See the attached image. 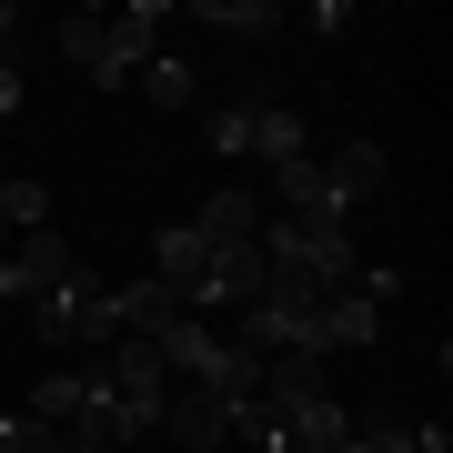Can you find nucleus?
<instances>
[{"instance_id": "1", "label": "nucleus", "mask_w": 453, "mask_h": 453, "mask_svg": "<svg viewBox=\"0 0 453 453\" xmlns=\"http://www.w3.org/2000/svg\"><path fill=\"white\" fill-rule=\"evenodd\" d=\"M151 41H162V0H131L121 20H101V11L61 20V61L81 71L91 91H131V71L151 61Z\"/></svg>"}, {"instance_id": "2", "label": "nucleus", "mask_w": 453, "mask_h": 453, "mask_svg": "<svg viewBox=\"0 0 453 453\" xmlns=\"http://www.w3.org/2000/svg\"><path fill=\"white\" fill-rule=\"evenodd\" d=\"M31 342H41V353H81V342H121V312H111V292H101L91 273H71L61 292H41V303H31Z\"/></svg>"}, {"instance_id": "3", "label": "nucleus", "mask_w": 453, "mask_h": 453, "mask_svg": "<svg viewBox=\"0 0 453 453\" xmlns=\"http://www.w3.org/2000/svg\"><path fill=\"white\" fill-rule=\"evenodd\" d=\"M81 273V252L61 242V232H11V252H0V303H41V292H61Z\"/></svg>"}, {"instance_id": "4", "label": "nucleus", "mask_w": 453, "mask_h": 453, "mask_svg": "<svg viewBox=\"0 0 453 453\" xmlns=\"http://www.w3.org/2000/svg\"><path fill=\"white\" fill-rule=\"evenodd\" d=\"M91 372H101V383L121 393L131 413H142V434H151V423H162V393H172V363L151 353V342H111V353H101Z\"/></svg>"}, {"instance_id": "5", "label": "nucleus", "mask_w": 453, "mask_h": 453, "mask_svg": "<svg viewBox=\"0 0 453 453\" xmlns=\"http://www.w3.org/2000/svg\"><path fill=\"white\" fill-rule=\"evenodd\" d=\"M151 282H172L181 292V312H202V282H211V242L192 222H162L151 232Z\"/></svg>"}, {"instance_id": "6", "label": "nucleus", "mask_w": 453, "mask_h": 453, "mask_svg": "<svg viewBox=\"0 0 453 453\" xmlns=\"http://www.w3.org/2000/svg\"><path fill=\"white\" fill-rule=\"evenodd\" d=\"M151 434H172V453H222V443H232V413L211 403V393L172 383V393H162V423H151Z\"/></svg>"}, {"instance_id": "7", "label": "nucleus", "mask_w": 453, "mask_h": 453, "mask_svg": "<svg viewBox=\"0 0 453 453\" xmlns=\"http://www.w3.org/2000/svg\"><path fill=\"white\" fill-rule=\"evenodd\" d=\"M323 393H333V363L323 353H262V403L303 413V403H323Z\"/></svg>"}, {"instance_id": "8", "label": "nucleus", "mask_w": 453, "mask_h": 453, "mask_svg": "<svg viewBox=\"0 0 453 453\" xmlns=\"http://www.w3.org/2000/svg\"><path fill=\"white\" fill-rule=\"evenodd\" d=\"M312 162H323V181H333V202L342 211H353V202H372V192H383V142H333V151H312Z\"/></svg>"}, {"instance_id": "9", "label": "nucleus", "mask_w": 453, "mask_h": 453, "mask_svg": "<svg viewBox=\"0 0 453 453\" xmlns=\"http://www.w3.org/2000/svg\"><path fill=\"white\" fill-rule=\"evenodd\" d=\"M273 192L292 202V222H353V211L333 202V181H323V162H312V151H292V162H273Z\"/></svg>"}, {"instance_id": "10", "label": "nucleus", "mask_w": 453, "mask_h": 453, "mask_svg": "<svg viewBox=\"0 0 453 453\" xmlns=\"http://www.w3.org/2000/svg\"><path fill=\"white\" fill-rule=\"evenodd\" d=\"M192 393H211V403H252V393H262V353H242V342H211V353H202V372H192Z\"/></svg>"}, {"instance_id": "11", "label": "nucleus", "mask_w": 453, "mask_h": 453, "mask_svg": "<svg viewBox=\"0 0 453 453\" xmlns=\"http://www.w3.org/2000/svg\"><path fill=\"white\" fill-rule=\"evenodd\" d=\"M111 312H121V342H162V333L181 323V292L142 273V282H131V292H111Z\"/></svg>"}, {"instance_id": "12", "label": "nucleus", "mask_w": 453, "mask_h": 453, "mask_svg": "<svg viewBox=\"0 0 453 453\" xmlns=\"http://www.w3.org/2000/svg\"><path fill=\"white\" fill-rule=\"evenodd\" d=\"M192 232H202L211 252H222V242H262V202H252V192H211V202L192 211Z\"/></svg>"}, {"instance_id": "13", "label": "nucleus", "mask_w": 453, "mask_h": 453, "mask_svg": "<svg viewBox=\"0 0 453 453\" xmlns=\"http://www.w3.org/2000/svg\"><path fill=\"white\" fill-rule=\"evenodd\" d=\"M81 383H91V363H61V372H41V383H31V423L71 434V413H81Z\"/></svg>"}, {"instance_id": "14", "label": "nucleus", "mask_w": 453, "mask_h": 453, "mask_svg": "<svg viewBox=\"0 0 453 453\" xmlns=\"http://www.w3.org/2000/svg\"><path fill=\"white\" fill-rule=\"evenodd\" d=\"M353 443V413H342V393H323V403L292 413V453H342Z\"/></svg>"}, {"instance_id": "15", "label": "nucleus", "mask_w": 453, "mask_h": 453, "mask_svg": "<svg viewBox=\"0 0 453 453\" xmlns=\"http://www.w3.org/2000/svg\"><path fill=\"white\" fill-rule=\"evenodd\" d=\"M192 20H202V31H232V41L282 31V11H273V0H192Z\"/></svg>"}, {"instance_id": "16", "label": "nucleus", "mask_w": 453, "mask_h": 453, "mask_svg": "<svg viewBox=\"0 0 453 453\" xmlns=\"http://www.w3.org/2000/svg\"><path fill=\"white\" fill-rule=\"evenodd\" d=\"M252 151H262V162H292V151H312L303 111H282V101H252Z\"/></svg>"}, {"instance_id": "17", "label": "nucleus", "mask_w": 453, "mask_h": 453, "mask_svg": "<svg viewBox=\"0 0 453 453\" xmlns=\"http://www.w3.org/2000/svg\"><path fill=\"white\" fill-rule=\"evenodd\" d=\"M232 443H252V453H292V413L252 393V403H232Z\"/></svg>"}, {"instance_id": "18", "label": "nucleus", "mask_w": 453, "mask_h": 453, "mask_svg": "<svg viewBox=\"0 0 453 453\" xmlns=\"http://www.w3.org/2000/svg\"><path fill=\"white\" fill-rule=\"evenodd\" d=\"M342 453H453V443L434 434V423H372V434H353Z\"/></svg>"}, {"instance_id": "19", "label": "nucleus", "mask_w": 453, "mask_h": 453, "mask_svg": "<svg viewBox=\"0 0 453 453\" xmlns=\"http://www.w3.org/2000/svg\"><path fill=\"white\" fill-rule=\"evenodd\" d=\"M131 81H142L151 101H162V111H192V71H181V61H162V50H151V61L131 71Z\"/></svg>"}, {"instance_id": "20", "label": "nucleus", "mask_w": 453, "mask_h": 453, "mask_svg": "<svg viewBox=\"0 0 453 453\" xmlns=\"http://www.w3.org/2000/svg\"><path fill=\"white\" fill-rule=\"evenodd\" d=\"M0 211L11 232H50V181H0Z\"/></svg>"}, {"instance_id": "21", "label": "nucleus", "mask_w": 453, "mask_h": 453, "mask_svg": "<svg viewBox=\"0 0 453 453\" xmlns=\"http://www.w3.org/2000/svg\"><path fill=\"white\" fill-rule=\"evenodd\" d=\"M202 142L222 151V162H242V151H252V101H232V111H211V121H202Z\"/></svg>"}, {"instance_id": "22", "label": "nucleus", "mask_w": 453, "mask_h": 453, "mask_svg": "<svg viewBox=\"0 0 453 453\" xmlns=\"http://www.w3.org/2000/svg\"><path fill=\"white\" fill-rule=\"evenodd\" d=\"M31 111V81H20V61H0V121H20Z\"/></svg>"}, {"instance_id": "23", "label": "nucleus", "mask_w": 453, "mask_h": 453, "mask_svg": "<svg viewBox=\"0 0 453 453\" xmlns=\"http://www.w3.org/2000/svg\"><path fill=\"white\" fill-rule=\"evenodd\" d=\"M0 61H20V11L0 0Z\"/></svg>"}, {"instance_id": "24", "label": "nucleus", "mask_w": 453, "mask_h": 453, "mask_svg": "<svg viewBox=\"0 0 453 453\" xmlns=\"http://www.w3.org/2000/svg\"><path fill=\"white\" fill-rule=\"evenodd\" d=\"M71 453H101V443H71Z\"/></svg>"}]
</instances>
